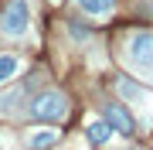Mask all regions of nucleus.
<instances>
[{
	"mask_svg": "<svg viewBox=\"0 0 153 150\" xmlns=\"http://www.w3.org/2000/svg\"><path fill=\"white\" fill-rule=\"evenodd\" d=\"M102 116H105V123H109L112 130H119V133H126V137L133 133V116L123 109L119 102H109V106L102 109Z\"/></svg>",
	"mask_w": 153,
	"mask_h": 150,
	"instance_id": "20e7f679",
	"label": "nucleus"
},
{
	"mask_svg": "<svg viewBox=\"0 0 153 150\" xmlns=\"http://www.w3.org/2000/svg\"><path fill=\"white\" fill-rule=\"evenodd\" d=\"M112 137V126L105 119H99V123H88V140L92 143H105V140Z\"/></svg>",
	"mask_w": 153,
	"mask_h": 150,
	"instance_id": "0eeeda50",
	"label": "nucleus"
},
{
	"mask_svg": "<svg viewBox=\"0 0 153 150\" xmlns=\"http://www.w3.org/2000/svg\"><path fill=\"white\" fill-rule=\"evenodd\" d=\"M17 68H21V58H17V55H0V82L14 78Z\"/></svg>",
	"mask_w": 153,
	"mask_h": 150,
	"instance_id": "6e6552de",
	"label": "nucleus"
},
{
	"mask_svg": "<svg viewBox=\"0 0 153 150\" xmlns=\"http://www.w3.org/2000/svg\"><path fill=\"white\" fill-rule=\"evenodd\" d=\"M55 133H51V130H34V133L27 137V147L31 150H48V147H55Z\"/></svg>",
	"mask_w": 153,
	"mask_h": 150,
	"instance_id": "39448f33",
	"label": "nucleus"
},
{
	"mask_svg": "<svg viewBox=\"0 0 153 150\" xmlns=\"http://www.w3.org/2000/svg\"><path fill=\"white\" fill-rule=\"evenodd\" d=\"M116 85H119V92H123V96H129V99H140V96H143L136 85H133V82H126V78H119Z\"/></svg>",
	"mask_w": 153,
	"mask_h": 150,
	"instance_id": "1a4fd4ad",
	"label": "nucleus"
},
{
	"mask_svg": "<svg viewBox=\"0 0 153 150\" xmlns=\"http://www.w3.org/2000/svg\"><path fill=\"white\" fill-rule=\"evenodd\" d=\"M27 113H31L34 119L55 123V119H61V116L68 113V102H65V96H61V92H41V96H34V99H31Z\"/></svg>",
	"mask_w": 153,
	"mask_h": 150,
	"instance_id": "f257e3e1",
	"label": "nucleus"
},
{
	"mask_svg": "<svg viewBox=\"0 0 153 150\" xmlns=\"http://www.w3.org/2000/svg\"><path fill=\"white\" fill-rule=\"evenodd\" d=\"M27 28H31V7H27V0H10L7 10H4V34L21 38Z\"/></svg>",
	"mask_w": 153,
	"mask_h": 150,
	"instance_id": "f03ea898",
	"label": "nucleus"
},
{
	"mask_svg": "<svg viewBox=\"0 0 153 150\" xmlns=\"http://www.w3.org/2000/svg\"><path fill=\"white\" fill-rule=\"evenodd\" d=\"M129 150H133V147H129Z\"/></svg>",
	"mask_w": 153,
	"mask_h": 150,
	"instance_id": "9d476101",
	"label": "nucleus"
},
{
	"mask_svg": "<svg viewBox=\"0 0 153 150\" xmlns=\"http://www.w3.org/2000/svg\"><path fill=\"white\" fill-rule=\"evenodd\" d=\"M129 61L140 72H153V34H136L129 41Z\"/></svg>",
	"mask_w": 153,
	"mask_h": 150,
	"instance_id": "7ed1b4c3",
	"label": "nucleus"
},
{
	"mask_svg": "<svg viewBox=\"0 0 153 150\" xmlns=\"http://www.w3.org/2000/svg\"><path fill=\"white\" fill-rule=\"evenodd\" d=\"M112 4H116V0H78V7H82L85 14H92V17L109 14V10H112Z\"/></svg>",
	"mask_w": 153,
	"mask_h": 150,
	"instance_id": "423d86ee",
	"label": "nucleus"
}]
</instances>
